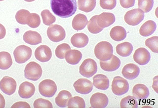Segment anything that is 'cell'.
<instances>
[{
    "label": "cell",
    "instance_id": "cell-1",
    "mask_svg": "<svg viewBox=\"0 0 158 108\" xmlns=\"http://www.w3.org/2000/svg\"><path fill=\"white\" fill-rule=\"evenodd\" d=\"M51 6L56 15L63 18L72 16L77 10L76 0H51Z\"/></svg>",
    "mask_w": 158,
    "mask_h": 108
},
{
    "label": "cell",
    "instance_id": "cell-2",
    "mask_svg": "<svg viewBox=\"0 0 158 108\" xmlns=\"http://www.w3.org/2000/svg\"><path fill=\"white\" fill-rule=\"evenodd\" d=\"M113 53V48L112 44L105 41L99 42L94 48L95 56L101 61L109 60L112 56Z\"/></svg>",
    "mask_w": 158,
    "mask_h": 108
},
{
    "label": "cell",
    "instance_id": "cell-3",
    "mask_svg": "<svg viewBox=\"0 0 158 108\" xmlns=\"http://www.w3.org/2000/svg\"><path fill=\"white\" fill-rule=\"evenodd\" d=\"M42 73L43 70L41 66L35 61L30 62L25 68V77L31 81L38 80L41 77Z\"/></svg>",
    "mask_w": 158,
    "mask_h": 108
},
{
    "label": "cell",
    "instance_id": "cell-4",
    "mask_svg": "<svg viewBox=\"0 0 158 108\" xmlns=\"http://www.w3.org/2000/svg\"><path fill=\"white\" fill-rule=\"evenodd\" d=\"M129 83L125 79L120 76H116L114 78L112 83V91L116 95L121 96L128 92Z\"/></svg>",
    "mask_w": 158,
    "mask_h": 108
},
{
    "label": "cell",
    "instance_id": "cell-5",
    "mask_svg": "<svg viewBox=\"0 0 158 108\" xmlns=\"http://www.w3.org/2000/svg\"><path fill=\"white\" fill-rule=\"evenodd\" d=\"M144 12L139 9H133L127 11L124 17L126 23L135 26L139 24L144 18Z\"/></svg>",
    "mask_w": 158,
    "mask_h": 108
},
{
    "label": "cell",
    "instance_id": "cell-6",
    "mask_svg": "<svg viewBox=\"0 0 158 108\" xmlns=\"http://www.w3.org/2000/svg\"><path fill=\"white\" fill-rule=\"evenodd\" d=\"M32 51L29 47L21 45L17 47L14 52L15 60L18 64H24L32 56Z\"/></svg>",
    "mask_w": 158,
    "mask_h": 108
},
{
    "label": "cell",
    "instance_id": "cell-7",
    "mask_svg": "<svg viewBox=\"0 0 158 108\" xmlns=\"http://www.w3.org/2000/svg\"><path fill=\"white\" fill-rule=\"evenodd\" d=\"M97 64L95 60L91 59H87L84 60L79 68L81 75L86 78L91 77L97 72Z\"/></svg>",
    "mask_w": 158,
    "mask_h": 108
},
{
    "label": "cell",
    "instance_id": "cell-8",
    "mask_svg": "<svg viewBox=\"0 0 158 108\" xmlns=\"http://www.w3.org/2000/svg\"><path fill=\"white\" fill-rule=\"evenodd\" d=\"M47 35L52 41L58 42L65 38L66 33L62 26L59 25H52L48 28Z\"/></svg>",
    "mask_w": 158,
    "mask_h": 108
},
{
    "label": "cell",
    "instance_id": "cell-9",
    "mask_svg": "<svg viewBox=\"0 0 158 108\" xmlns=\"http://www.w3.org/2000/svg\"><path fill=\"white\" fill-rule=\"evenodd\" d=\"M39 91L42 96L46 97H52L56 92L57 86L54 81L46 79L40 83Z\"/></svg>",
    "mask_w": 158,
    "mask_h": 108
},
{
    "label": "cell",
    "instance_id": "cell-10",
    "mask_svg": "<svg viewBox=\"0 0 158 108\" xmlns=\"http://www.w3.org/2000/svg\"><path fill=\"white\" fill-rule=\"evenodd\" d=\"M16 81L9 76H5L0 81V89L6 94L10 95L16 91Z\"/></svg>",
    "mask_w": 158,
    "mask_h": 108
},
{
    "label": "cell",
    "instance_id": "cell-11",
    "mask_svg": "<svg viewBox=\"0 0 158 108\" xmlns=\"http://www.w3.org/2000/svg\"><path fill=\"white\" fill-rule=\"evenodd\" d=\"M76 92L81 94H88L93 91V84L87 79H79L73 85Z\"/></svg>",
    "mask_w": 158,
    "mask_h": 108
},
{
    "label": "cell",
    "instance_id": "cell-12",
    "mask_svg": "<svg viewBox=\"0 0 158 108\" xmlns=\"http://www.w3.org/2000/svg\"><path fill=\"white\" fill-rule=\"evenodd\" d=\"M108 98L105 94L95 93L91 96L90 99V104L91 108H106L108 104Z\"/></svg>",
    "mask_w": 158,
    "mask_h": 108
},
{
    "label": "cell",
    "instance_id": "cell-13",
    "mask_svg": "<svg viewBox=\"0 0 158 108\" xmlns=\"http://www.w3.org/2000/svg\"><path fill=\"white\" fill-rule=\"evenodd\" d=\"M35 56L37 60L42 63L47 62L52 58V50L48 46L42 45L36 49L35 51Z\"/></svg>",
    "mask_w": 158,
    "mask_h": 108
},
{
    "label": "cell",
    "instance_id": "cell-14",
    "mask_svg": "<svg viewBox=\"0 0 158 108\" xmlns=\"http://www.w3.org/2000/svg\"><path fill=\"white\" fill-rule=\"evenodd\" d=\"M133 58L134 60L138 64L144 65L149 62L151 55L147 49L141 47L138 48L135 51Z\"/></svg>",
    "mask_w": 158,
    "mask_h": 108
},
{
    "label": "cell",
    "instance_id": "cell-15",
    "mask_svg": "<svg viewBox=\"0 0 158 108\" xmlns=\"http://www.w3.org/2000/svg\"><path fill=\"white\" fill-rule=\"evenodd\" d=\"M115 16L114 14L110 12H103L98 15L96 17V23L102 28H107L111 26L115 22Z\"/></svg>",
    "mask_w": 158,
    "mask_h": 108
},
{
    "label": "cell",
    "instance_id": "cell-16",
    "mask_svg": "<svg viewBox=\"0 0 158 108\" xmlns=\"http://www.w3.org/2000/svg\"><path fill=\"white\" fill-rule=\"evenodd\" d=\"M100 65L104 71L112 72L117 70L121 65V60L116 56L113 55L109 60L100 61Z\"/></svg>",
    "mask_w": 158,
    "mask_h": 108
},
{
    "label": "cell",
    "instance_id": "cell-17",
    "mask_svg": "<svg viewBox=\"0 0 158 108\" xmlns=\"http://www.w3.org/2000/svg\"><path fill=\"white\" fill-rule=\"evenodd\" d=\"M36 88L34 85L28 82H24L20 85L19 94L20 97L24 99L31 98L34 94Z\"/></svg>",
    "mask_w": 158,
    "mask_h": 108
},
{
    "label": "cell",
    "instance_id": "cell-18",
    "mask_svg": "<svg viewBox=\"0 0 158 108\" xmlns=\"http://www.w3.org/2000/svg\"><path fill=\"white\" fill-rule=\"evenodd\" d=\"M122 73L125 78L133 80L139 75L140 68L135 64H127L123 68Z\"/></svg>",
    "mask_w": 158,
    "mask_h": 108
},
{
    "label": "cell",
    "instance_id": "cell-19",
    "mask_svg": "<svg viewBox=\"0 0 158 108\" xmlns=\"http://www.w3.org/2000/svg\"><path fill=\"white\" fill-rule=\"evenodd\" d=\"M132 94L136 99H145L149 95V91L145 85L139 83L133 87Z\"/></svg>",
    "mask_w": 158,
    "mask_h": 108
},
{
    "label": "cell",
    "instance_id": "cell-20",
    "mask_svg": "<svg viewBox=\"0 0 158 108\" xmlns=\"http://www.w3.org/2000/svg\"><path fill=\"white\" fill-rule=\"evenodd\" d=\"M89 41V37L84 33H76L71 38L72 44L77 48L85 47L87 45Z\"/></svg>",
    "mask_w": 158,
    "mask_h": 108
},
{
    "label": "cell",
    "instance_id": "cell-21",
    "mask_svg": "<svg viewBox=\"0 0 158 108\" xmlns=\"http://www.w3.org/2000/svg\"><path fill=\"white\" fill-rule=\"evenodd\" d=\"M23 40L27 44L31 45H36L42 43V38L41 35L38 32L29 31L25 33Z\"/></svg>",
    "mask_w": 158,
    "mask_h": 108
},
{
    "label": "cell",
    "instance_id": "cell-22",
    "mask_svg": "<svg viewBox=\"0 0 158 108\" xmlns=\"http://www.w3.org/2000/svg\"><path fill=\"white\" fill-rule=\"evenodd\" d=\"M93 84L96 88L105 91L109 87V80L105 75L98 74L93 78Z\"/></svg>",
    "mask_w": 158,
    "mask_h": 108
},
{
    "label": "cell",
    "instance_id": "cell-23",
    "mask_svg": "<svg viewBox=\"0 0 158 108\" xmlns=\"http://www.w3.org/2000/svg\"><path fill=\"white\" fill-rule=\"evenodd\" d=\"M88 23V19L85 15L79 14L76 15L73 18L72 25L76 31H81L84 29Z\"/></svg>",
    "mask_w": 158,
    "mask_h": 108
},
{
    "label": "cell",
    "instance_id": "cell-24",
    "mask_svg": "<svg viewBox=\"0 0 158 108\" xmlns=\"http://www.w3.org/2000/svg\"><path fill=\"white\" fill-rule=\"evenodd\" d=\"M67 63L72 65L79 64L82 58V54L77 50H70L66 53L65 55Z\"/></svg>",
    "mask_w": 158,
    "mask_h": 108
},
{
    "label": "cell",
    "instance_id": "cell-25",
    "mask_svg": "<svg viewBox=\"0 0 158 108\" xmlns=\"http://www.w3.org/2000/svg\"><path fill=\"white\" fill-rule=\"evenodd\" d=\"M157 25L154 21L148 20L145 22L140 27L139 33L143 37H148L152 35L156 29Z\"/></svg>",
    "mask_w": 158,
    "mask_h": 108
},
{
    "label": "cell",
    "instance_id": "cell-26",
    "mask_svg": "<svg viewBox=\"0 0 158 108\" xmlns=\"http://www.w3.org/2000/svg\"><path fill=\"white\" fill-rule=\"evenodd\" d=\"M127 32L124 28L117 26L113 27L110 32V36L112 39L116 41L123 40L127 37Z\"/></svg>",
    "mask_w": 158,
    "mask_h": 108
},
{
    "label": "cell",
    "instance_id": "cell-27",
    "mask_svg": "<svg viewBox=\"0 0 158 108\" xmlns=\"http://www.w3.org/2000/svg\"><path fill=\"white\" fill-rule=\"evenodd\" d=\"M72 97L71 94L68 91H61L56 98V103L59 107L65 108L67 106L69 99Z\"/></svg>",
    "mask_w": 158,
    "mask_h": 108
},
{
    "label": "cell",
    "instance_id": "cell-28",
    "mask_svg": "<svg viewBox=\"0 0 158 108\" xmlns=\"http://www.w3.org/2000/svg\"><path fill=\"white\" fill-rule=\"evenodd\" d=\"M116 52L120 56L127 57L131 55L133 51L132 44L128 42L120 43L116 46Z\"/></svg>",
    "mask_w": 158,
    "mask_h": 108
},
{
    "label": "cell",
    "instance_id": "cell-29",
    "mask_svg": "<svg viewBox=\"0 0 158 108\" xmlns=\"http://www.w3.org/2000/svg\"><path fill=\"white\" fill-rule=\"evenodd\" d=\"M12 64V60L10 53L6 52H0V69L6 70Z\"/></svg>",
    "mask_w": 158,
    "mask_h": 108
},
{
    "label": "cell",
    "instance_id": "cell-30",
    "mask_svg": "<svg viewBox=\"0 0 158 108\" xmlns=\"http://www.w3.org/2000/svg\"><path fill=\"white\" fill-rule=\"evenodd\" d=\"M96 3V0H78V9L84 12H91L95 8Z\"/></svg>",
    "mask_w": 158,
    "mask_h": 108
},
{
    "label": "cell",
    "instance_id": "cell-31",
    "mask_svg": "<svg viewBox=\"0 0 158 108\" xmlns=\"http://www.w3.org/2000/svg\"><path fill=\"white\" fill-rule=\"evenodd\" d=\"M120 107L121 108H137L138 103L134 96H127L121 100Z\"/></svg>",
    "mask_w": 158,
    "mask_h": 108
},
{
    "label": "cell",
    "instance_id": "cell-32",
    "mask_svg": "<svg viewBox=\"0 0 158 108\" xmlns=\"http://www.w3.org/2000/svg\"><path fill=\"white\" fill-rule=\"evenodd\" d=\"M67 107L68 108H85V102L83 98L79 96L72 97L68 101Z\"/></svg>",
    "mask_w": 158,
    "mask_h": 108
},
{
    "label": "cell",
    "instance_id": "cell-33",
    "mask_svg": "<svg viewBox=\"0 0 158 108\" xmlns=\"http://www.w3.org/2000/svg\"><path fill=\"white\" fill-rule=\"evenodd\" d=\"M41 16L44 24L47 26H50L56 22V18L52 14L49 10H44L41 12Z\"/></svg>",
    "mask_w": 158,
    "mask_h": 108
},
{
    "label": "cell",
    "instance_id": "cell-34",
    "mask_svg": "<svg viewBox=\"0 0 158 108\" xmlns=\"http://www.w3.org/2000/svg\"><path fill=\"white\" fill-rule=\"evenodd\" d=\"M97 15H96L95 16L91 17L88 23V30L90 33H93V34H97V33H99L103 29V28L99 27L96 23Z\"/></svg>",
    "mask_w": 158,
    "mask_h": 108
},
{
    "label": "cell",
    "instance_id": "cell-35",
    "mask_svg": "<svg viewBox=\"0 0 158 108\" xmlns=\"http://www.w3.org/2000/svg\"><path fill=\"white\" fill-rule=\"evenodd\" d=\"M41 24V19L38 14L32 13L30 14L27 19V24L32 28H36Z\"/></svg>",
    "mask_w": 158,
    "mask_h": 108
},
{
    "label": "cell",
    "instance_id": "cell-36",
    "mask_svg": "<svg viewBox=\"0 0 158 108\" xmlns=\"http://www.w3.org/2000/svg\"><path fill=\"white\" fill-rule=\"evenodd\" d=\"M30 13L28 10H19L17 11L15 15V19L19 24L22 25L27 24V19L28 18Z\"/></svg>",
    "mask_w": 158,
    "mask_h": 108
},
{
    "label": "cell",
    "instance_id": "cell-37",
    "mask_svg": "<svg viewBox=\"0 0 158 108\" xmlns=\"http://www.w3.org/2000/svg\"><path fill=\"white\" fill-rule=\"evenodd\" d=\"M70 50L71 47L69 44L67 43H62L60 44L56 48V56L60 59H64L66 53Z\"/></svg>",
    "mask_w": 158,
    "mask_h": 108
},
{
    "label": "cell",
    "instance_id": "cell-38",
    "mask_svg": "<svg viewBox=\"0 0 158 108\" xmlns=\"http://www.w3.org/2000/svg\"><path fill=\"white\" fill-rule=\"evenodd\" d=\"M154 6V0H138V6L145 13L151 10Z\"/></svg>",
    "mask_w": 158,
    "mask_h": 108
},
{
    "label": "cell",
    "instance_id": "cell-39",
    "mask_svg": "<svg viewBox=\"0 0 158 108\" xmlns=\"http://www.w3.org/2000/svg\"><path fill=\"white\" fill-rule=\"evenodd\" d=\"M145 45L155 53H158V37L157 36L148 38L145 41Z\"/></svg>",
    "mask_w": 158,
    "mask_h": 108
},
{
    "label": "cell",
    "instance_id": "cell-40",
    "mask_svg": "<svg viewBox=\"0 0 158 108\" xmlns=\"http://www.w3.org/2000/svg\"><path fill=\"white\" fill-rule=\"evenodd\" d=\"M35 108H52L53 106L49 101L43 98H39L34 102Z\"/></svg>",
    "mask_w": 158,
    "mask_h": 108
},
{
    "label": "cell",
    "instance_id": "cell-41",
    "mask_svg": "<svg viewBox=\"0 0 158 108\" xmlns=\"http://www.w3.org/2000/svg\"><path fill=\"white\" fill-rule=\"evenodd\" d=\"M116 0H100V6L104 10H112L116 6Z\"/></svg>",
    "mask_w": 158,
    "mask_h": 108
},
{
    "label": "cell",
    "instance_id": "cell-42",
    "mask_svg": "<svg viewBox=\"0 0 158 108\" xmlns=\"http://www.w3.org/2000/svg\"><path fill=\"white\" fill-rule=\"evenodd\" d=\"M135 0H120V5L123 8L128 9L134 6Z\"/></svg>",
    "mask_w": 158,
    "mask_h": 108
},
{
    "label": "cell",
    "instance_id": "cell-43",
    "mask_svg": "<svg viewBox=\"0 0 158 108\" xmlns=\"http://www.w3.org/2000/svg\"><path fill=\"white\" fill-rule=\"evenodd\" d=\"M30 108V106L26 102H18L14 104L11 106V108Z\"/></svg>",
    "mask_w": 158,
    "mask_h": 108
},
{
    "label": "cell",
    "instance_id": "cell-44",
    "mask_svg": "<svg viewBox=\"0 0 158 108\" xmlns=\"http://www.w3.org/2000/svg\"><path fill=\"white\" fill-rule=\"evenodd\" d=\"M6 34V30L2 25L0 24V39L4 38Z\"/></svg>",
    "mask_w": 158,
    "mask_h": 108
},
{
    "label": "cell",
    "instance_id": "cell-45",
    "mask_svg": "<svg viewBox=\"0 0 158 108\" xmlns=\"http://www.w3.org/2000/svg\"><path fill=\"white\" fill-rule=\"evenodd\" d=\"M5 105H6V101H5V98L1 93H0V108H5Z\"/></svg>",
    "mask_w": 158,
    "mask_h": 108
},
{
    "label": "cell",
    "instance_id": "cell-46",
    "mask_svg": "<svg viewBox=\"0 0 158 108\" xmlns=\"http://www.w3.org/2000/svg\"><path fill=\"white\" fill-rule=\"evenodd\" d=\"M24 1L27 2H31L34 1L35 0H24Z\"/></svg>",
    "mask_w": 158,
    "mask_h": 108
},
{
    "label": "cell",
    "instance_id": "cell-47",
    "mask_svg": "<svg viewBox=\"0 0 158 108\" xmlns=\"http://www.w3.org/2000/svg\"><path fill=\"white\" fill-rule=\"evenodd\" d=\"M4 1V0H0V1Z\"/></svg>",
    "mask_w": 158,
    "mask_h": 108
}]
</instances>
